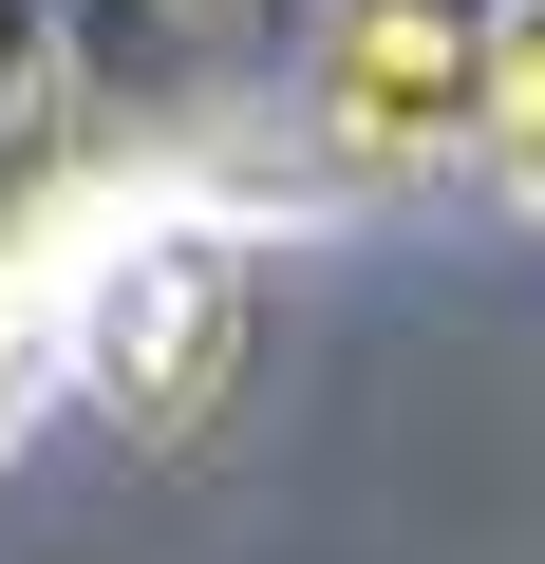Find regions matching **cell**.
<instances>
[{
    "label": "cell",
    "instance_id": "6da1fadb",
    "mask_svg": "<svg viewBox=\"0 0 545 564\" xmlns=\"http://www.w3.org/2000/svg\"><path fill=\"white\" fill-rule=\"evenodd\" d=\"M57 358H76L132 433H188V414L226 395V358H244V263H226V245H188V226H132V245L76 282Z\"/></svg>",
    "mask_w": 545,
    "mask_h": 564
},
{
    "label": "cell",
    "instance_id": "7a4b0ae2",
    "mask_svg": "<svg viewBox=\"0 0 545 564\" xmlns=\"http://www.w3.org/2000/svg\"><path fill=\"white\" fill-rule=\"evenodd\" d=\"M489 57L508 39H470V0H358L339 76H320V132L358 170H433L451 132H489Z\"/></svg>",
    "mask_w": 545,
    "mask_h": 564
},
{
    "label": "cell",
    "instance_id": "3957f363",
    "mask_svg": "<svg viewBox=\"0 0 545 564\" xmlns=\"http://www.w3.org/2000/svg\"><path fill=\"white\" fill-rule=\"evenodd\" d=\"M470 151H489V188H508V207L545 226V20H526V39L489 57V132H470Z\"/></svg>",
    "mask_w": 545,
    "mask_h": 564
},
{
    "label": "cell",
    "instance_id": "277c9868",
    "mask_svg": "<svg viewBox=\"0 0 545 564\" xmlns=\"http://www.w3.org/2000/svg\"><path fill=\"white\" fill-rule=\"evenodd\" d=\"M39 358H57V302L20 282V302H0V433H20V395H39Z\"/></svg>",
    "mask_w": 545,
    "mask_h": 564
}]
</instances>
